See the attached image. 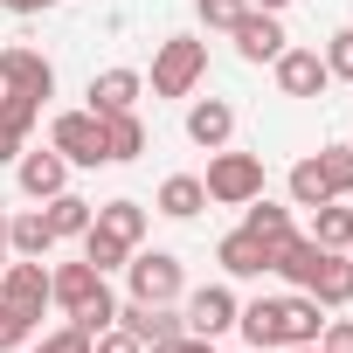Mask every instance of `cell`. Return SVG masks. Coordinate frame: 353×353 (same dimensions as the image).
Segmentation results:
<instances>
[{"label":"cell","instance_id":"obj_1","mask_svg":"<svg viewBox=\"0 0 353 353\" xmlns=\"http://www.w3.org/2000/svg\"><path fill=\"white\" fill-rule=\"evenodd\" d=\"M236 325H243L250 346H319V332H325L312 291L305 298H256V305L236 312Z\"/></svg>","mask_w":353,"mask_h":353},{"label":"cell","instance_id":"obj_2","mask_svg":"<svg viewBox=\"0 0 353 353\" xmlns=\"http://www.w3.org/2000/svg\"><path fill=\"white\" fill-rule=\"evenodd\" d=\"M201 77H208V42H194V35H166L159 42V56H152V97H188Z\"/></svg>","mask_w":353,"mask_h":353},{"label":"cell","instance_id":"obj_3","mask_svg":"<svg viewBox=\"0 0 353 353\" xmlns=\"http://www.w3.org/2000/svg\"><path fill=\"white\" fill-rule=\"evenodd\" d=\"M201 188H208V201L243 208V201H256V194H263V159H256V152H215Z\"/></svg>","mask_w":353,"mask_h":353},{"label":"cell","instance_id":"obj_4","mask_svg":"<svg viewBox=\"0 0 353 353\" xmlns=\"http://www.w3.org/2000/svg\"><path fill=\"white\" fill-rule=\"evenodd\" d=\"M125 277H132V298L139 305H173L181 298V256H166V250H139V256H125Z\"/></svg>","mask_w":353,"mask_h":353},{"label":"cell","instance_id":"obj_5","mask_svg":"<svg viewBox=\"0 0 353 353\" xmlns=\"http://www.w3.org/2000/svg\"><path fill=\"white\" fill-rule=\"evenodd\" d=\"M49 145L70 166H104V125H97V111H63L49 125Z\"/></svg>","mask_w":353,"mask_h":353},{"label":"cell","instance_id":"obj_6","mask_svg":"<svg viewBox=\"0 0 353 353\" xmlns=\"http://www.w3.org/2000/svg\"><path fill=\"white\" fill-rule=\"evenodd\" d=\"M0 305H14L21 319H42V305H49V270H42V256L0 263Z\"/></svg>","mask_w":353,"mask_h":353},{"label":"cell","instance_id":"obj_7","mask_svg":"<svg viewBox=\"0 0 353 353\" xmlns=\"http://www.w3.org/2000/svg\"><path fill=\"white\" fill-rule=\"evenodd\" d=\"M229 35H236V56H243V63H277V56L291 49V42H284V21L263 14V8H243V21H236Z\"/></svg>","mask_w":353,"mask_h":353},{"label":"cell","instance_id":"obj_8","mask_svg":"<svg viewBox=\"0 0 353 353\" xmlns=\"http://www.w3.org/2000/svg\"><path fill=\"white\" fill-rule=\"evenodd\" d=\"M0 83L21 90V97H49V90H56V70H49V56H42V49L14 42V49H0Z\"/></svg>","mask_w":353,"mask_h":353},{"label":"cell","instance_id":"obj_9","mask_svg":"<svg viewBox=\"0 0 353 353\" xmlns=\"http://www.w3.org/2000/svg\"><path fill=\"white\" fill-rule=\"evenodd\" d=\"M236 312H243V305H236V291H229V284H201V291L188 298V312H181V319H188V332L222 339V332L236 325Z\"/></svg>","mask_w":353,"mask_h":353},{"label":"cell","instance_id":"obj_10","mask_svg":"<svg viewBox=\"0 0 353 353\" xmlns=\"http://www.w3.org/2000/svg\"><path fill=\"white\" fill-rule=\"evenodd\" d=\"M118 325H125L139 346H166V339H181V332H188V319L173 312V305H139V298L118 305Z\"/></svg>","mask_w":353,"mask_h":353},{"label":"cell","instance_id":"obj_11","mask_svg":"<svg viewBox=\"0 0 353 353\" xmlns=\"http://www.w3.org/2000/svg\"><path fill=\"white\" fill-rule=\"evenodd\" d=\"M325 83H332V70H325L319 49H284V56H277V90H284V97H319Z\"/></svg>","mask_w":353,"mask_h":353},{"label":"cell","instance_id":"obj_12","mask_svg":"<svg viewBox=\"0 0 353 353\" xmlns=\"http://www.w3.org/2000/svg\"><path fill=\"white\" fill-rule=\"evenodd\" d=\"M49 298L77 319L90 298H104V270H90V263H63V270H49Z\"/></svg>","mask_w":353,"mask_h":353},{"label":"cell","instance_id":"obj_13","mask_svg":"<svg viewBox=\"0 0 353 353\" xmlns=\"http://www.w3.org/2000/svg\"><path fill=\"white\" fill-rule=\"evenodd\" d=\"M70 188V159L49 145V152H21V194H35V201H49V194H63Z\"/></svg>","mask_w":353,"mask_h":353},{"label":"cell","instance_id":"obj_14","mask_svg":"<svg viewBox=\"0 0 353 353\" xmlns=\"http://www.w3.org/2000/svg\"><path fill=\"white\" fill-rule=\"evenodd\" d=\"M97 125H104V166H125V159L145 152V125H139V111H104Z\"/></svg>","mask_w":353,"mask_h":353},{"label":"cell","instance_id":"obj_15","mask_svg":"<svg viewBox=\"0 0 353 353\" xmlns=\"http://www.w3.org/2000/svg\"><path fill=\"white\" fill-rule=\"evenodd\" d=\"M139 90H145L139 70H104V77H90V111H97V118H104V111H132Z\"/></svg>","mask_w":353,"mask_h":353},{"label":"cell","instance_id":"obj_16","mask_svg":"<svg viewBox=\"0 0 353 353\" xmlns=\"http://www.w3.org/2000/svg\"><path fill=\"white\" fill-rule=\"evenodd\" d=\"M229 132H236V111H229L222 97H201V104L188 111V139H194V145L222 152V145H229Z\"/></svg>","mask_w":353,"mask_h":353},{"label":"cell","instance_id":"obj_17","mask_svg":"<svg viewBox=\"0 0 353 353\" xmlns=\"http://www.w3.org/2000/svg\"><path fill=\"white\" fill-rule=\"evenodd\" d=\"M243 229H250L256 243H270V256L298 236V229H291V208H277V201H263V194H256V201H243Z\"/></svg>","mask_w":353,"mask_h":353},{"label":"cell","instance_id":"obj_18","mask_svg":"<svg viewBox=\"0 0 353 353\" xmlns=\"http://www.w3.org/2000/svg\"><path fill=\"white\" fill-rule=\"evenodd\" d=\"M215 256H222V270H229V277H263V270H270V243H256L250 229H229Z\"/></svg>","mask_w":353,"mask_h":353},{"label":"cell","instance_id":"obj_19","mask_svg":"<svg viewBox=\"0 0 353 353\" xmlns=\"http://www.w3.org/2000/svg\"><path fill=\"white\" fill-rule=\"evenodd\" d=\"M312 298H319L325 312H339V305L353 298V256H346V250H325V256H319V277H312Z\"/></svg>","mask_w":353,"mask_h":353},{"label":"cell","instance_id":"obj_20","mask_svg":"<svg viewBox=\"0 0 353 353\" xmlns=\"http://www.w3.org/2000/svg\"><path fill=\"white\" fill-rule=\"evenodd\" d=\"M319 256H325V250H319L312 236H291V243H284V250L270 256V270H277L284 284H298V291H312V277H319Z\"/></svg>","mask_w":353,"mask_h":353},{"label":"cell","instance_id":"obj_21","mask_svg":"<svg viewBox=\"0 0 353 353\" xmlns=\"http://www.w3.org/2000/svg\"><path fill=\"white\" fill-rule=\"evenodd\" d=\"M208 208V188H201V173H173V181L159 188V215H173V222H194Z\"/></svg>","mask_w":353,"mask_h":353},{"label":"cell","instance_id":"obj_22","mask_svg":"<svg viewBox=\"0 0 353 353\" xmlns=\"http://www.w3.org/2000/svg\"><path fill=\"white\" fill-rule=\"evenodd\" d=\"M90 222H97L104 236H118L125 250H139V236H145V208H139V201H104Z\"/></svg>","mask_w":353,"mask_h":353},{"label":"cell","instance_id":"obj_23","mask_svg":"<svg viewBox=\"0 0 353 353\" xmlns=\"http://www.w3.org/2000/svg\"><path fill=\"white\" fill-rule=\"evenodd\" d=\"M8 250H14V256H49V250H56L49 215H42V208H35V215H14V222H8Z\"/></svg>","mask_w":353,"mask_h":353},{"label":"cell","instance_id":"obj_24","mask_svg":"<svg viewBox=\"0 0 353 353\" xmlns=\"http://www.w3.org/2000/svg\"><path fill=\"white\" fill-rule=\"evenodd\" d=\"M312 243H319V250H353V208L319 201V208H312Z\"/></svg>","mask_w":353,"mask_h":353},{"label":"cell","instance_id":"obj_25","mask_svg":"<svg viewBox=\"0 0 353 353\" xmlns=\"http://www.w3.org/2000/svg\"><path fill=\"white\" fill-rule=\"evenodd\" d=\"M42 215H49V229H56V243H63V236H83L97 208H90L83 194H70V188H63V194H49V208H42Z\"/></svg>","mask_w":353,"mask_h":353},{"label":"cell","instance_id":"obj_26","mask_svg":"<svg viewBox=\"0 0 353 353\" xmlns=\"http://www.w3.org/2000/svg\"><path fill=\"white\" fill-rule=\"evenodd\" d=\"M291 201H298V208H319V201H332L325 173H319V159H298V166H291Z\"/></svg>","mask_w":353,"mask_h":353},{"label":"cell","instance_id":"obj_27","mask_svg":"<svg viewBox=\"0 0 353 353\" xmlns=\"http://www.w3.org/2000/svg\"><path fill=\"white\" fill-rule=\"evenodd\" d=\"M319 173H325L332 201H346V194H353V145H325V152H319Z\"/></svg>","mask_w":353,"mask_h":353},{"label":"cell","instance_id":"obj_28","mask_svg":"<svg viewBox=\"0 0 353 353\" xmlns=\"http://www.w3.org/2000/svg\"><path fill=\"white\" fill-rule=\"evenodd\" d=\"M125 256H132V250H125V243H118V236H104V229H97V222H90V229H83V263H90V270H118V263H125Z\"/></svg>","mask_w":353,"mask_h":353},{"label":"cell","instance_id":"obj_29","mask_svg":"<svg viewBox=\"0 0 353 353\" xmlns=\"http://www.w3.org/2000/svg\"><path fill=\"white\" fill-rule=\"evenodd\" d=\"M243 8H250V0H194L201 28H236V21H243Z\"/></svg>","mask_w":353,"mask_h":353},{"label":"cell","instance_id":"obj_30","mask_svg":"<svg viewBox=\"0 0 353 353\" xmlns=\"http://www.w3.org/2000/svg\"><path fill=\"white\" fill-rule=\"evenodd\" d=\"M325 70H332L339 83H353V28H339V35L325 42Z\"/></svg>","mask_w":353,"mask_h":353},{"label":"cell","instance_id":"obj_31","mask_svg":"<svg viewBox=\"0 0 353 353\" xmlns=\"http://www.w3.org/2000/svg\"><path fill=\"white\" fill-rule=\"evenodd\" d=\"M0 111H8V125L28 139V125H35V111H42V97H21V90H8V97H0Z\"/></svg>","mask_w":353,"mask_h":353},{"label":"cell","instance_id":"obj_32","mask_svg":"<svg viewBox=\"0 0 353 353\" xmlns=\"http://www.w3.org/2000/svg\"><path fill=\"white\" fill-rule=\"evenodd\" d=\"M28 332H35V319H21L14 305H0V353H14V346H21Z\"/></svg>","mask_w":353,"mask_h":353},{"label":"cell","instance_id":"obj_33","mask_svg":"<svg viewBox=\"0 0 353 353\" xmlns=\"http://www.w3.org/2000/svg\"><path fill=\"white\" fill-rule=\"evenodd\" d=\"M35 353H90V332H83V325H63V332H49Z\"/></svg>","mask_w":353,"mask_h":353},{"label":"cell","instance_id":"obj_34","mask_svg":"<svg viewBox=\"0 0 353 353\" xmlns=\"http://www.w3.org/2000/svg\"><path fill=\"white\" fill-rule=\"evenodd\" d=\"M90 353H145V346H139V339H132L125 325H104V332L90 339Z\"/></svg>","mask_w":353,"mask_h":353},{"label":"cell","instance_id":"obj_35","mask_svg":"<svg viewBox=\"0 0 353 353\" xmlns=\"http://www.w3.org/2000/svg\"><path fill=\"white\" fill-rule=\"evenodd\" d=\"M319 346H325V353H353V319H325Z\"/></svg>","mask_w":353,"mask_h":353},{"label":"cell","instance_id":"obj_36","mask_svg":"<svg viewBox=\"0 0 353 353\" xmlns=\"http://www.w3.org/2000/svg\"><path fill=\"white\" fill-rule=\"evenodd\" d=\"M145 353H215V339H201V332H181V339H166V346H145Z\"/></svg>","mask_w":353,"mask_h":353},{"label":"cell","instance_id":"obj_37","mask_svg":"<svg viewBox=\"0 0 353 353\" xmlns=\"http://www.w3.org/2000/svg\"><path fill=\"white\" fill-rule=\"evenodd\" d=\"M14 152H21V132L8 125V111H0V159H14Z\"/></svg>","mask_w":353,"mask_h":353},{"label":"cell","instance_id":"obj_38","mask_svg":"<svg viewBox=\"0 0 353 353\" xmlns=\"http://www.w3.org/2000/svg\"><path fill=\"white\" fill-rule=\"evenodd\" d=\"M0 8H14V14H42V8H56V0H0Z\"/></svg>","mask_w":353,"mask_h":353},{"label":"cell","instance_id":"obj_39","mask_svg":"<svg viewBox=\"0 0 353 353\" xmlns=\"http://www.w3.org/2000/svg\"><path fill=\"white\" fill-rule=\"evenodd\" d=\"M250 8H263V14H284V8H291V0H250Z\"/></svg>","mask_w":353,"mask_h":353},{"label":"cell","instance_id":"obj_40","mask_svg":"<svg viewBox=\"0 0 353 353\" xmlns=\"http://www.w3.org/2000/svg\"><path fill=\"white\" fill-rule=\"evenodd\" d=\"M284 353H325V346H284Z\"/></svg>","mask_w":353,"mask_h":353},{"label":"cell","instance_id":"obj_41","mask_svg":"<svg viewBox=\"0 0 353 353\" xmlns=\"http://www.w3.org/2000/svg\"><path fill=\"white\" fill-rule=\"evenodd\" d=\"M0 250H8V215H0Z\"/></svg>","mask_w":353,"mask_h":353}]
</instances>
